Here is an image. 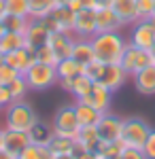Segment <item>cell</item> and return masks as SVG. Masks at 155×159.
<instances>
[{
    "mask_svg": "<svg viewBox=\"0 0 155 159\" xmlns=\"http://www.w3.org/2000/svg\"><path fill=\"white\" fill-rule=\"evenodd\" d=\"M96 60L102 64H119L121 55L128 47V38H123L121 32H98L92 38Z\"/></svg>",
    "mask_w": 155,
    "mask_h": 159,
    "instance_id": "obj_1",
    "label": "cell"
},
{
    "mask_svg": "<svg viewBox=\"0 0 155 159\" xmlns=\"http://www.w3.org/2000/svg\"><path fill=\"white\" fill-rule=\"evenodd\" d=\"M38 121V115L30 102L15 100L4 108V129H17V132H30Z\"/></svg>",
    "mask_w": 155,
    "mask_h": 159,
    "instance_id": "obj_2",
    "label": "cell"
},
{
    "mask_svg": "<svg viewBox=\"0 0 155 159\" xmlns=\"http://www.w3.org/2000/svg\"><path fill=\"white\" fill-rule=\"evenodd\" d=\"M151 125L143 117H128L123 119V129H121V142L123 147L130 148H143L147 138L151 134Z\"/></svg>",
    "mask_w": 155,
    "mask_h": 159,
    "instance_id": "obj_3",
    "label": "cell"
},
{
    "mask_svg": "<svg viewBox=\"0 0 155 159\" xmlns=\"http://www.w3.org/2000/svg\"><path fill=\"white\" fill-rule=\"evenodd\" d=\"M26 83L30 87V91H47L53 85H58V74H55V66L49 64H40L34 61L24 74Z\"/></svg>",
    "mask_w": 155,
    "mask_h": 159,
    "instance_id": "obj_4",
    "label": "cell"
},
{
    "mask_svg": "<svg viewBox=\"0 0 155 159\" xmlns=\"http://www.w3.org/2000/svg\"><path fill=\"white\" fill-rule=\"evenodd\" d=\"M79 129H81V125L77 121L74 104L62 106L55 112V117H53V132H55V136H64V138H72L74 140L77 134H79Z\"/></svg>",
    "mask_w": 155,
    "mask_h": 159,
    "instance_id": "obj_5",
    "label": "cell"
},
{
    "mask_svg": "<svg viewBox=\"0 0 155 159\" xmlns=\"http://www.w3.org/2000/svg\"><path fill=\"white\" fill-rule=\"evenodd\" d=\"M128 43L138 47V49L149 51L151 45L155 43V17H149V19H140L132 25V32Z\"/></svg>",
    "mask_w": 155,
    "mask_h": 159,
    "instance_id": "obj_6",
    "label": "cell"
},
{
    "mask_svg": "<svg viewBox=\"0 0 155 159\" xmlns=\"http://www.w3.org/2000/svg\"><path fill=\"white\" fill-rule=\"evenodd\" d=\"M119 64H121V68L128 72V76H134L136 72H140L143 68L151 66L153 61H151L149 51L138 49V47H134V45H130V43H128V47H125V51H123Z\"/></svg>",
    "mask_w": 155,
    "mask_h": 159,
    "instance_id": "obj_7",
    "label": "cell"
},
{
    "mask_svg": "<svg viewBox=\"0 0 155 159\" xmlns=\"http://www.w3.org/2000/svg\"><path fill=\"white\" fill-rule=\"evenodd\" d=\"M26 38V47L34 53L38 47H45L49 45V38H51V28L47 25L45 19H30V24L24 32Z\"/></svg>",
    "mask_w": 155,
    "mask_h": 159,
    "instance_id": "obj_8",
    "label": "cell"
},
{
    "mask_svg": "<svg viewBox=\"0 0 155 159\" xmlns=\"http://www.w3.org/2000/svg\"><path fill=\"white\" fill-rule=\"evenodd\" d=\"M72 34L77 38L92 40L98 34V25H96V9H81L74 15V25H72Z\"/></svg>",
    "mask_w": 155,
    "mask_h": 159,
    "instance_id": "obj_9",
    "label": "cell"
},
{
    "mask_svg": "<svg viewBox=\"0 0 155 159\" xmlns=\"http://www.w3.org/2000/svg\"><path fill=\"white\" fill-rule=\"evenodd\" d=\"M74 15H77V13L70 11V9L64 4V0H62L60 4L51 11V15L45 17V21H47V25L51 28V32H72Z\"/></svg>",
    "mask_w": 155,
    "mask_h": 159,
    "instance_id": "obj_10",
    "label": "cell"
},
{
    "mask_svg": "<svg viewBox=\"0 0 155 159\" xmlns=\"http://www.w3.org/2000/svg\"><path fill=\"white\" fill-rule=\"evenodd\" d=\"M98 134H100V140L102 142H117L121 140V129H123V119L113 115V112H104L102 119L96 125Z\"/></svg>",
    "mask_w": 155,
    "mask_h": 159,
    "instance_id": "obj_11",
    "label": "cell"
},
{
    "mask_svg": "<svg viewBox=\"0 0 155 159\" xmlns=\"http://www.w3.org/2000/svg\"><path fill=\"white\" fill-rule=\"evenodd\" d=\"M128 81V72L121 68V64H102V72L98 76V83L104 85L108 91H117Z\"/></svg>",
    "mask_w": 155,
    "mask_h": 159,
    "instance_id": "obj_12",
    "label": "cell"
},
{
    "mask_svg": "<svg viewBox=\"0 0 155 159\" xmlns=\"http://www.w3.org/2000/svg\"><path fill=\"white\" fill-rule=\"evenodd\" d=\"M74 43H77V36L72 32H51V38H49V47L53 49L58 60H68V57H72Z\"/></svg>",
    "mask_w": 155,
    "mask_h": 159,
    "instance_id": "obj_13",
    "label": "cell"
},
{
    "mask_svg": "<svg viewBox=\"0 0 155 159\" xmlns=\"http://www.w3.org/2000/svg\"><path fill=\"white\" fill-rule=\"evenodd\" d=\"M83 102L89 104V106H94V108L100 110V112H108L110 102H113V91H108L104 85H100L98 81H94V85L89 89V93L83 98Z\"/></svg>",
    "mask_w": 155,
    "mask_h": 159,
    "instance_id": "obj_14",
    "label": "cell"
},
{
    "mask_svg": "<svg viewBox=\"0 0 155 159\" xmlns=\"http://www.w3.org/2000/svg\"><path fill=\"white\" fill-rule=\"evenodd\" d=\"M34 53L28 49V47H21V49L17 51H11V53H7L4 55V64H9L13 70H17L19 74H26V70L34 64Z\"/></svg>",
    "mask_w": 155,
    "mask_h": 159,
    "instance_id": "obj_15",
    "label": "cell"
},
{
    "mask_svg": "<svg viewBox=\"0 0 155 159\" xmlns=\"http://www.w3.org/2000/svg\"><path fill=\"white\" fill-rule=\"evenodd\" d=\"M132 79H134V85L138 89V93H143V96H155V64L143 68L140 72H136Z\"/></svg>",
    "mask_w": 155,
    "mask_h": 159,
    "instance_id": "obj_16",
    "label": "cell"
},
{
    "mask_svg": "<svg viewBox=\"0 0 155 159\" xmlns=\"http://www.w3.org/2000/svg\"><path fill=\"white\" fill-rule=\"evenodd\" d=\"M96 25H98V32H119L123 24L115 15V11L106 7V9H96Z\"/></svg>",
    "mask_w": 155,
    "mask_h": 159,
    "instance_id": "obj_17",
    "label": "cell"
},
{
    "mask_svg": "<svg viewBox=\"0 0 155 159\" xmlns=\"http://www.w3.org/2000/svg\"><path fill=\"white\" fill-rule=\"evenodd\" d=\"M30 144V136L28 132H17V129H4V151H9L11 155H19L26 147Z\"/></svg>",
    "mask_w": 155,
    "mask_h": 159,
    "instance_id": "obj_18",
    "label": "cell"
},
{
    "mask_svg": "<svg viewBox=\"0 0 155 159\" xmlns=\"http://www.w3.org/2000/svg\"><path fill=\"white\" fill-rule=\"evenodd\" d=\"M74 112H77V121L81 127H89V125H98L104 112L96 110L94 106L85 104L83 100H74Z\"/></svg>",
    "mask_w": 155,
    "mask_h": 159,
    "instance_id": "obj_19",
    "label": "cell"
},
{
    "mask_svg": "<svg viewBox=\"0 0 155 159\" xmlns=\"http://www.w3.org/2000/svg\"><path fill=\"white\" fill-rule=\"evenodd\" d=\"M110 9L115 11V15L121 19L123 25H134L138 21L136 15V0H113Z\"/></svg>",
    "mask_w": 155,
    "mask_h": 159,
    "instance_id": "obj_20",
    "label": "cell"
},
{
    "mask_svg": "<svg viewBox=\"0 0 155 159\" xmlns=\"http://www.w3.org/2000/svg\"><path fill=\"white\" fill-rule=\"evenodd\" d=\"M28 136H30V142L36 144V147H49V142H51L53 136H55L53 123H45V121L38 119V121L34 123V127L28 132Z\"/></svg>",
    "mask_w": 155,
    "mask_h": 159,
    "instance_id": "obj_21",
    "label": "cell"
},
{
    "mask_svg": "<svg viewBox=\"0 0 155 159\" xmlns=\"http://www.w3.org/2000/svg\"><path fill=\"white\" fill-rule=\"evenodd\" d=\"M74 142H77V147L79 148H85V151H98L100 147V134H98V129H96V125H89V127H81L79 129V134L74 138Z\"/></svg>",
    "mask_w": 155,
    "mask_h": 159,
    "instance_id": "obj_22",
    "label": "cell"
},
{
    "mask_svg": "<svg viewBox=\"0 0 155 159\" xmlns=\"http://www.w3.org/2000/svg\"><path fill=\"white\" fill-rule=\"evenodd\" d=\"M55 74H58V81H70L74 76L83 74V64H79L77 60H60L55 64Z\"/></svg>",
    "mask_w": 155,
    "mask_h": 159,
    "instance_id": "obj_23",
    "label": "cell"
},
{
    "mask_svg": "<svg viewBox=\"0 0 155 159\" xmlns=\"http://www.w3.org/2000/svg\"><path fill=\"white\" fill-rule=\"evenodd\" d=\"M62 0H28L30 7V19H45Z\"/></svg>",
    "mask_w": 155,
    "mask_h": 159,
    "instance_id": "obj_24",
    "label": "cell"
},
{
    "mask_svg": "<svg viewBox=\"0 0 155 159\" xmlns=\"http://www.w3.org/2000/svg\"><path fill=\"white\" fill-rule=\"evenodd\" d=\"M72 60H77L79 64H89L96 60L94 47H92V40H85V38H77L74 43V49H72Z\"/></svg>",
    "mask_w": 155,
    "mask_h": 159,
    "instance_id": "obj_25",
    "label": "cell"
},
{
    "mask_svg": "<svg viewBox=\"0 0 155 159\" xmlns=\"http://www.w3.org/2000/svg\"><path fill=\"white\" fill-rule=\"evenodd\" d=\"M26 47V38L21 32H4L2 36H0V51L7 55V53H11V51H17Z\"/></svg>",
    "mask_w": 155,
    "mask_h": 159,
    "instance_id": "obj_26",
    "label": "cell"
},
{
    "mask_svg": "<svg viewBox=\"0 0 155 159\" xmlns=\"http://www.w3.org/2000/svg\"><path fill=\"white\" fill-rule=\"evenodd\" d=\"M92 85H94V81H89L87 76L79 74V76L70 79V87H68V93H72V96H74V100H83L85 96L89 93Z\"/></svg>",
    "mask_w": 155,
    "mask_h": 159,
    "instance_id": "obj_27",
    "label": "cell"
},
{
    "mask_svg": "<svg viewBox=\"0 0 155 159\" xmlns=\"http://www.w3.org/2000/svg\"><path fill=\"white\" fill-rule=\"evenodd\" d=\"M53 151L49 147H36V144H28V147L17 155V159H53Z\"/></svg>",
    "mask_w": 155,
    "mask_h": 159,
    "instance_id": "obj_28",
    "label": "cell"
},
{
    "mask_svg": "<svg viewBox=\"0 0 155 159\" xmlns=\"http://www.w3.org/2000/svg\"><path fill=\"white\" fill-rule=\"evenodd\" d=\"M49 148L53 151V155H68L74 153L77 142L72 138H64V136H53V140L49 142Z\"/></svg>",
    "mask_w": 155,
    "mask_h": 159,
    "instance_id": "obj_29",
    "label": "cell"
},
{
    "mask_svg": "<svg viewBox=\"0 0 155 159\" xmlns=\"http://www.w3.org/2000/svg\"><path fill=\"white\" fill-rule=\"evenodd\" d=\"M123 142L117 140V142H100V147H98V157L100 159H117L121 155V151H123Z\"/></svg>",
    "mask_w": 155,
    "mask_h": 159,
    "instance_id": "obj_30",
    "label": "cell"
},
{
    "mask_svg": "<svg viewBox=\"0 0 155 159\" xmlns=\"http://www.w3.org/2000/svg\"><path fill=\"white\" fill-rule=\"evenodd\" d=\"M2 19H4V28L9 32H21V34L30 24V17H19V15H4Z\"/></svg>",
    "mask_w": 155,
    "mask_h": 159,
    "instance_id": "obj_31",
    "label": "cell"
},
{
    "mask_svg": "<svg viewBox=\"0 0 155 159\" xmlns=\"http://www.w3.org/2000/svg\"><path fill=\"white\" fill-rule=\"evenodd\" d=\"M7 15H19V17H30V7L28 0H4Z\"/></svg>",
    "mask_w": 155,
    "mask_h": 159,
    "instance_id": "obj_32",
    "label": "cell"
},
{
    "mask_svg": "<svg viewBox=\"0 0 155 159\" xmlns=\"http://www.w3.org/2000/svg\"><path fill=\"white\" fill-rule=\"evenodd\" d=\"M9 91H11L13 100H26V93L30 91V87H28V83H26L24 74H21V76H17L11 85H9Z\"/></svg>",
    "mask_w": 155,
    "mask_h": 159,
    "instance_id": "obj_33",
    "label": "cell"
},
{
    "mask_svg": "<svg viewBox=\"0 0 155 159\" xmlns=\"http://www.w3.org/2000/svg\"><path fill=\"white\" fill-rule=\"evenodd\" d=\"M34 60L40 61V64H49V66H55L58 64V57H55V53H53V49L49 47V45H45V47H38V49L34 51Z\"/></svg>",
    "mask_w": 155,
    "mask_h": 159,
    "instance_id": "obj_34",
    "label": "cell"
},
{
    "mask_svg": "<svg viewBox=\"0 0 155 159\" xmlns=\"http://www.w3.org/2000/svg\"><path fill=\"white\" fill-rule=\"evenodd\" d=\"M153 9H155V0H136V15H138V21H140V19L153 17Z\"/></svg>",
    "mask_w": 155,
    "mask_h": 159,
    "instance_id": "obj_35",
    "label": "cell"
},
{
    "mask_svg": "<svg viewBox=\"0 0 155 159\" xmlns=\"http://www.w3.org/2000/svg\"><path fill=\"white\" fill-rule=\"evenodd\" d=\"M17 76H21V74L13 70L9 64H0V87H9Z\"/></svg>",
    "mask_w": 155,
    "mask_h": 159,
    "instance_id": "obj_36",
    "label": "cell"
},
{
    "mask_svg": "<svg viewBox=\"0 0 155 159\" xmlns=\"http://www.w3.org/2000/svg\"><path fill=\"white\" fill-rule=\"evenodd\" d=\"M100 72H102V61H89V64H85L83 66V76H87L89 81H98V76H100Z\"/></svg>",
    "mask_w": 155,
    "mask_h": 159,
    "instance_id": "obj_37",
    "label": "cell"
},
{
    "mask_svg": "<svg viewBox=\"0 0 155 159\" xmlns=\"http://www.w3.org/2000/svg\"><path fill=\"white\" fill-rule=\"evenodd\" d=\"M117 159H147V155L143 153V148H130V147H125Z\"/></svg>",
    "mask_w": 155,
    "mask_h": 159,
    "instance_id": "obj_38",
    "label": "cell"
},
{
    "mask_svg": "<svg viewBox=\"0 0 155 159\" xmlns=\"http://www.w3.org/2000/svg\"><path fill=\"white\" fill-rule=\"evenodd\" d=\"M143 153L147 155V159H155V129H151V134L143 147Z\"/></svg>",
    "mask_w": 155,
    "mask_h": 159,
    "instance_id": "obj_39",
    "label": "cell"
},
{
    "mask_svg": "<svg viewBox=\"0 0 155 159\" xmlns=\"http://www.w3.org/2000/svg\"><path fill=\"white\" fill-rule=\"evenodd\" d=\"M11 102H15V100H13L9 87H0V110H4Z\"/></svg>",
    "mask_w": 155,
    "mask_h": 159,
    "instance_id": "obj_40",
    "label": "cell"
},
{
    "mask_svg": "<svg viewBox=\"0 0 155 159\" xmlns=\"http://www.w3.org/2000/svg\"><path fill=\"white\" fill-rule=\"evenodd\" d=\"M74 159H100L98 157V153L94 151H85V148H74Z\"/></svg>",
    "mask_w": 155,
    "mask_h": 159,
    "instance_id": "obj_41",
    "label": "cell"
},
{
    "mask_svg": "<svg viewBox=\"0 0 155 159\" xmlns=\"http://www.w3.org/2000/svg\"><path fill=\"white\" fill-rule=\"evenodd\" d=\"M64 4H66L70 11H74V13H79L81 9H83V4H81L79 0H64Z\"/></svg>",
    "mask_w": 155,
    "mask_h": 159,
    "instance_id": "obj_42",
    "label": "cell"
},
{
    "mask_svg": "<svg viewBox=\"0 0 155 159\" xmlns=\"http://www.w3.org/2000/svg\"><path fill=\"white\" fill-rule=\"evenodd\" d=\"M113 4V0H96V9H106Z\"/></svg>",
    "mask_w": 155,
    "mask_h": 159,
    "instance_id": "obj_43",
    "label": "cell"
},
{
    "mask_svg": "<svg viewBox=\"0 0 155 159\" xmlns=\"http://www.w3.org/2000/svg\"><path fill=\"white\" fill-rule=\"evenodd\" d=\"M83 4V9H96V0H79Z\"/></svg>",
    "mask_w": 155,
    "mask_h": 159,
    "instance_id": "obj_44",
    "label": "cell"
},
{
    "mask_svg": "<svg viewBox=\"0 0 155 159\" xmlns=\"http://www.w3.org/2000/svg\"><path fill=\"white\" fill-rule=\"evenodd\" d=\"M0 159H17L15 155H11L9 151H4V148H0Z\"/></svg>",
    "mask_w": 155,
    "mask_h": 159,
    "instance_id": "obj_45",
    "label": "cell"
},
{
    "mask_svg": "<svg viewBox=\"0 0 155 159\" xmlns=\"http://www.w3.org/2000/svg\"><path fill=\"white\" fill-rule=\"evenodd\" d=\"M53 159H74V153H68V155H55Z\"/></svg>",
    "mask_w": 155,
    "mask_h": 159,
    "instance_id": "obj_46",
    "label": "cell"
},
{
    "mask_svg": "<svg viewBox=\"0 0 155 159\" xmlns=\"http://www.w3.org/2000/svg\"><path fill=\"white\" fill-rule=\"evenodd\" d=\"M2 17H4V15H0V36L7 32V28H4V19H2Z\"/></svg>",
    "mask_w": 155,
    "mask_h": 159,
    "instance_id": "obj_47",
    "label": "cell"
},
{
    "mask_svg": "<svg viewBox=\"0 0 155 159\" xmlns=\"http://www.w3.org/2000/svg\"><path fill=\"white\" fill-rule=\"evenodd\" d=\"M149 55H151V61L155 64V43L151 45V49H149Z\"/></svg>",
    "mask_w": 155,
    "mask_h": 159,
    "instance_id": "obj_48",
    "label": "cell"
},
{
    "mask_svg": "<svg viewBox=\"0 0 155 159\" xmlns=\"http://www.w3.org/2000/svg\"><path fill=\"white\" fill-rule=\"evenodd\" d=\"M4 147V127H0V148Z\"/></svg>",
    "mask_w": 155,
    "mask_h": 159,
    "instance_id": "obj_49",
    "label": "cell"
},
{
    "mask_svg": "<svg viewBox=\"0 0 155 159\" xmlns=\"http://www.w3.org/2000/svg\"><path fill=\"white\" fill-rule=\"evenodd\" d=\"M0 15H7V9H4V0H0Z\"/></svg>",
    "mask_w": 155,
    "mask_h": 159,
    "instance_id": "obj_50",
    "label": "cell"
},
{
    "mask_svg": "<svg viewBox=\"0 0 155 159\" xmlns=\"http://www.w3.org/2000/svg\"><path fill=\"white\" fill-rule=\"evenodd\" d=\"M0 64H4V53L0 51Z\"/></svg>",
    "mask_w": 155,
    "mask_h": 159,
    "instance_id": "obj_51",
    "label": "cell"
},
{
    "mask_svg": "<svg viewBox=\"0 0 155 159\" xmlns=\"http://www.w3.org/2000/svg\"><path fill=\"white\" fill-rule=\"evenodd\" d=\"M153 17H155V9H153Z\"/></svg>",
    "mask_w": 155,
    "mask_h": 159,
    "instance_id": "obj_52",
    "label": "cell"
}]
</instances>
